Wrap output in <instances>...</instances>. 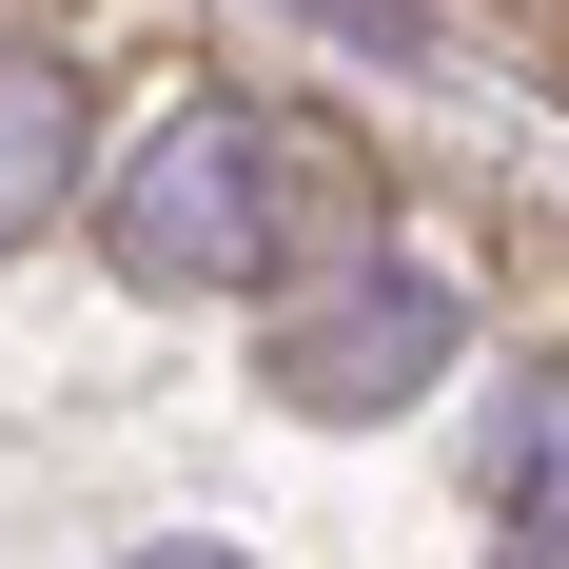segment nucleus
<instances>
[{
  "instance_id": "4",
  "label": "nucleus",
  "mask_w": 569,
  "mask_h": 569,
  "mask_svg": "<svg viewBox=\"0 0 569 569\" xmlns=\"http://www.w3.org/2000/svg\"><path fill=\"white\" fill-rule=\"evenodd\" d=\"M138 569H236V550H138Z\"/></svg>"
},
{
  "instance_id": "3",
  "label": "nucleus",
  "mask_w": 569,
  "mask_h": 569,
  "mask_svg": "<svg viewBox=\"0 0 569 569\" xmlns=\"http://www.w3.org/2000/svg\"><path fill=\"white\" fill-rule=\"evenodd\" d=\"M79 177H99V79L59 40H0V236H59Z\"/></svg>"
},
{
  "instance_id": "2",
  "label": "nucleus",
  "mask_w": 569,
  "mask_h": 569,
  "mask_svg": "<svg viewBox=\"0 0 569 569\" xmlns=\"http://www.w3.org/2000/svg\"><path fill=\"white\" fill-rule=\"evenodd\" d=\"M432 353H452V276L432 256H353L335 295L276 315V393L295 412H393V393H432Z\"/></svg>"
},
{
  "instance_id": "1",
  "label": "nucleus",
  "mask_w": 569,
  "mask_h": 569,
  "mask_svg": "<svg viewBox=\"0 0 569 569\" xmlns=\"http://www.w3.org/2000/svg\"><path fill=\"white\" fill-rule=\"evenodd\" d=\"M295 256V138L256 99H197L138 138V177H118V276L158 295H256Z\"/></svg>"
}]
</instances>
